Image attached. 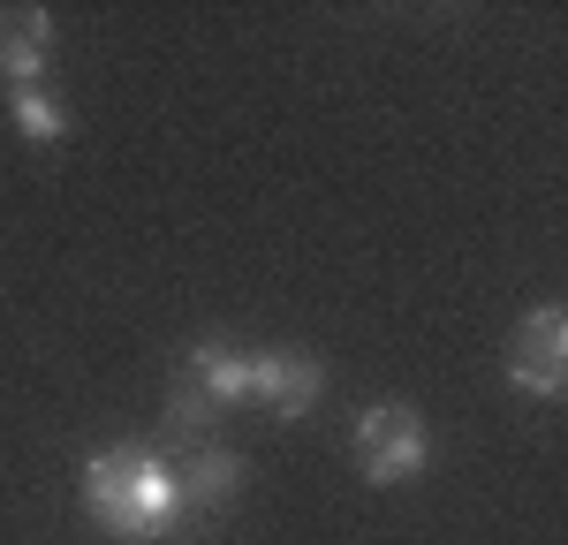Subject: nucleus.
Here are the masks:
<instances>
[{
	"label": "nucleus",
	"mask_w": 568,
	"mask_h": 545,
	"mask_svg": "<svg viewBox=\"0 0 568 545\" xmlns=\"http://www.w3.org/2000/svg\"><path fill=\"white\" fill-rule=\"evenodd\" d=\"M84 500H91V523L106 538H130V545H160L182 531V493H175V470L160 462L152 448H106L84 462Z\"/></svg>",
	"instance_id": "nucleus-1"
},
{
	"label": "nucleus",
	"mask_w": 568,
	"mask_h": 545,
	"mask_svg": "<svg viewBox=\"0 0 568 545\" xmlns=\"http://www.w3.org/2000/svg\"><path fill=\"white\" fill-rule=\"evenodd\" d=\"M349 448H356L364 485H409V477H425V462H433V432H425V417L409 402H372L356 417Z\"/></svg>",
	"instance_id": "nucleus-2"
},
{
	"label": "nucleus",
	"mask_w": 568,
	"mask_h": 545,
	"mask_svg": "<svg viewBox=\"0 0 568 545\" xmlns=\"http://www.w3.org/2000/svg\"><path fill=\"white\" fill-rule=\"evenodd\" d=\"M508 387H524L538 402H554L568 387V311L561 304H538L524 318V333H516V349H508Z\"/></svg>",
	"instance_id": "nucleus-3"
},
{
	"label": "nucleus",
	"mask_w": 568,
	"mask_h": 545,
	"mask_svg": "<svg viewBox=\"0 0 568 545\" xmlns=\"http://www.w3.org/2000/svg\"><path fill=\"white\" fill-rule=\"evenodd\" d=\"M326 394V363L304 349H273L251 357V402H265L273 417H311V402Z\"/></svg>",
	"instance_id": "nucleus-4"
},
{
	"label": "nucleus",
	"mask_w": 568,
	"mask_h": 545,
	"mask_svg": "<svg viewBox=\"0 0 568 545\" xmlns=\"http://www.w3.org/2000/svg\"><path fill=\"white\" fill-rule=\"evenodd\" d=\"M243 485V462L220 448V440H197V448H182V477H175V493H182V507H205L213 515L220 500Z\"/></svg>",
	"instance_id": "nucleus-5"
},
{
	"label": "nucleus",
	"mask_w": 568,
	"mask_h": 545,
	"mask_svg": "<svg viewBox=\"0 0 568 545\" xmlns=\"http://www.w3.org/2000/svg\"><path fill=\"white\" fill-rule=\"evenodd\" d=\"M45 31H53V16L45 8H23V16H0V76L8 91H31L45 69Z\"/></svg>",
	"instance_id": "nucleus-6"
},
{
	"label": "nucleus",
	"mask_w": 568,
	"mask_h": 545,
	"mask_svg": "<svg viewBox=\"0 0 568 545\" xmlns=\"http://www.w3.org/2000/svg\"><path fill=\"white\" fill-rule=\"evenodd\" d=\"M197 394L213 409H235V402H251V357L243 349H227V341H205L197 357H190V371H182Z\"/></svg>",
	"instance_id": "nucleus-7"
},
{
	"label": "nucleus",
	"mask_w": 568,
	"mask_h": 545,
	"mask_svg": "<svg viewBox=\"0 0 568 545\" xmlns=\"http://www.w3.org/2000/svg\"><path fill=\"white\" fill-rule=\"evenodd\" d=\"M8 122L31 136V144H61V136H69V114H61L39 84H31V91H8Z\"/></svg>",
	"instance_id": "nucleus-8"
},
{
	"label": "nucleus",
	"mask_w": 568,
	"mask_h": 545,
	"mask_svg": "<svg viewBox=\"0 0 568 545\" xmlns=\"http://www.w3.org/2000/svg\"><path fill=\"white\" fill-rule=\"evenodd\" d=\"M213 417H220V409L205 402L190 379H182L175 394H168V440H175V448H197V440H213Z\"/></svg>",
	"instance_id": "nucleus-9"
}]
</instances>
